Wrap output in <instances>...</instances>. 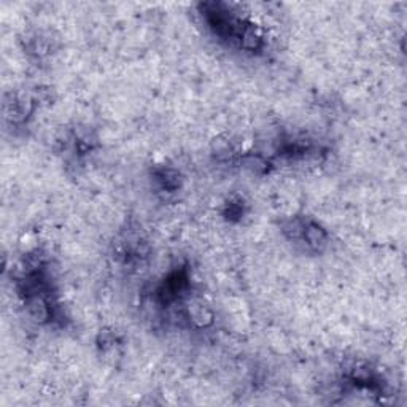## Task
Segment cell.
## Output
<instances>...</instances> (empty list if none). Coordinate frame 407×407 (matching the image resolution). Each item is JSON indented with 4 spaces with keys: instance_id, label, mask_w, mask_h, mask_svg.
<instances>
[{
    "instance_id": "cell-3",
    "label": "cell",
    "mask_w": 407,
    "mask_h": 407,
    "mask_svg": "<svg viewBox=\"0 0 407 407\" xmlns=\"http://www.w3.org/2000/svg\"><path fill=\"white\" fill-rule=\"evenodd\" d=\"M153 180L156 182L159 189L164 193H175L182 188L183 177L178 170L172 167H159L153 174Z\"/></svg>"
},
{
    "instance_id": "cell-1",
    "label": "cell",
    "mask_w": 407,
    "mask_h": 407,
    "mask_svg": "<svg viewBox=\"0 0 407 407\" xmlns=\"http://www.w3.org/2000/svg\"><path fill=\"white\" fill-rule=\"evenodd\" d=\"M42 98L30 93H11L4 102V114L11 124H24L34 114Z\"/></svg>"
},
{
    "instance_id": "cell-2",
    "label": "cell",
    "mask_w": 407,
    "mask_h": 407,
    "mask_svg": "<svg viewBox=\"0 0 407 407\" xmlns=\"http://www.w3.org/2000/svg\"><path fill=\"white\" fill-rule=\"evenodd\" d=\"M328 232L326 229H323L318 223L314 220H305V226H304V232L301 242L309 248L310 252L315 253H322L324 248L328 247Z\"/></svg>"
},
{
    "instance_id": "cell-4",
    "label": "cell",
    "mask_w": 407,
    "mask_h": 407,
    "mask_svg": "<svg viewBox=\"0 0 407 407\" xmlns=\"http://www.w3.org/2000/svg\"><path fill=\"white\" fill-rule=\"evenodd\" d=\"M245 213V202L242 197H231L226 204H225V210H223V215L226 216L229 221H237Z\"/></svg>"
}]
</instances>
